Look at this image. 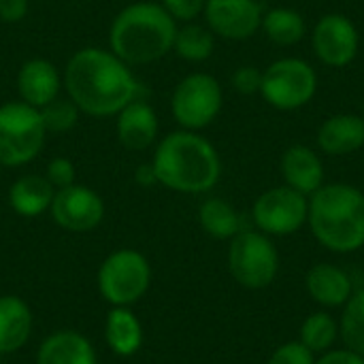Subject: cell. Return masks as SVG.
<instances>
[{
	"label": "cell",
	"instance_id": "6da1fadb",
	"mask_svg": "<svg viewBox=\"0 0 364 364\" xmlns=\"http://www.w3.org/2000/svg\"><path fill=\"white\" fill-rule=\"evenodd\" d=\"M64 85L79 111L94 117L117 115L139 90L128 64L98 47H85L68 60Z\"/></svg>",
	"mask_w": 364,
	"mask_h": 364
},
{
	"label": "cell",
	"instance_id": "7a4b0ae2",
	"mask_svg": "<svg viewBox=\"0 0 364 364\" xmlns=\"http://www.w3.org/2000/svg\"><path fill=\"white\" fill-rule=\"evenodd\" d=\"M151 166L160 186L181 194H205L222 177V158L213 143L183 128L158 143Z\"/></svg>",
	"mask_w": 364,
	"mask_h": 364
},
{
	"label": "cell",
	"instance_id": "3957f363",
	"mask_svg": "<svg viewBox=\"0 0 364 364\" xmlns=\"http://www.w3.org/2000/svg\"><path fill=\"white\" fill-rule=\"evenodd\" d=\"M307 226L314 239L333 254L364 247V192L343 181L324 183L309 196Z\"/></svg>",
	"mask_w": 364,
	"mask_h": 364
},
{
	"label": "cell",
	"instance_id": "277c9868",
	"mask_svg": "<svg viewBox=\"0 0 364 364\" xmlns=\"http://www.w3.org/2000/svg\"><path fill=\"white\" fill-rule=\"evenodd\" d=\"M177 34V21L162 4L136 2L126 6L113 21L109 43L111 51L130 64H149L164 58Z\"/></svg>",
	"mask_w": 364,
	"mask_h": 364
},
{
	"label": "cell",
	"instance_id": "5b68a950",
	"mask_svg": "<svg viewBox=\"0 0 364 364\" xmlns=\"http://www.w3.org/2000/svg\"><path fill=\"white\" fill-rule=\"evenodd\" d=\"M318 70L311 62L296 55H286L271 62L262 70L260 96L277 111L290 113L307 107L318 94Z\"/></svg>",
	"mask_w": 364,
	"mask_h": 364
},
{
	"label": "cell",
	"instance_id": "8992f818",
	"mask_svg": "<svg viewBox=\"0 0 364 364\" xmlns=\"http://www.w3.org/2000/svg\"><path fill=\"white\" fill-rule=\"evenodd\" d=\"M228 271L247 290L269 288L279 273V252L273 237L256 228H243L235 235L228 247Z\"/></svg>",
	"mask_w": 364,
	"mask_h": 364
},
{
	"label": "cell",
	"instance_id": "52a82bcc",
	"mask_svg": "<svg viewBox=\"0 0 364 364\" xmlns=\"http://www.w3.org/2000/svg\"><path fill=\"white\" fill-rule=\"evenodd\" d=\"M96 284L111 307H132L149 290L151 267L141 252L117 250L102 260Z\"/></svg>",
	"mask_w": 364,
	"mask_h": 364
},
{
	"label": "cell",
	"instance_id": "ba28073f",
	"mask_svg": "<svg viewBox=\"0 0 364 364\" xmlns=\"http://www.w3.org/2000/svg\"><path fill=\"white\" fill-rule=\"evenodd\" d=\"M41 111L26 102L0 107V164L23 166L38 156L45 143Z\"/></svg>",
	"mask_w": 364,
	"mask_h": 364
},
{
	"label": "cell",
	"instance_id": "9c48e42d",
	"mask_svg": "<svg viewBox=\"0 0 364 364\" xmlns=\"http://www.w3.org/2000/svg\"><path fill=\"white\" fill-rule=\"evenodd\" d=\"M224 105V92L220 81L209 73H192L183 77L171 98V111L175 122L183 130H203L211 126Z\"/></svg>",
	"mask_w": 364,
	"mask_h": 364
},
{
	"label": "cell",
	"instance_id": "30bf717a",
	"mask_svg": "<svg viewBox=\"0 0 364 364\" xmlns=\"http://www.w3.org/2000/svg\"><path fill=\"white\" fill-rule=\"evenodd\" d=\"M309 196L288 188L275 186L264 190L252 205V222L256 230L269 237H290L307 226Z\"/></svg>",
	"mask_w": 364,
	"mask_h": 364
},
{
	"label": "cell",
	"instance_id": "8fae6325",
	"mask_svg": "<svg viewBox=\"0 0 364 364\" xmlns=\"http://www.w3.org/2000/svg\"><path fill=\"white\" fill-rule=\"evenodd\" d=\"M314 55L328 68L350 66L360 51L358 26L343 13H324L309 32Z\"/></svg>",
	"mask_w": 364,
	"mask_h": 364
},
{
	"label": "cell",
	"instance_id": "7c38bea8",
	"mask_svg": "<svg viewBox=\"0 0 364 364\" xmlns=\"http://www.w3.org/2000/svg\"><path fill=\"white\" fill-rule=\"evenodd\" d=\"M205 26L220 38L247 41L260 32L264 6L260 0H207Z\"/></svg>",
	"mask_w": 364,
	"mask_h": 364
},
{
	"label": "cell",
	"instance_id": "4fadbf2b",
	"mask_svg": "<svg viewBox=\"0 0 364 364\" xmlns=\"http://www.w3.org/2000/svg\"><path fill=\"white\" fill-rule=\"evenodd\" d=\"M49 211L60 228L68 232H90L102 222L105 203L92 188L73 183L55 190Z\"/></svg>",
	"mask_w": 364,
	"mask_h": 364
},
{
	"label": "cell",
	"instance_id": "5bb4252c",
	"mask_svg": "<svg viewBox=\"0 0 364 364\" xmlns=\"http://www.w3.org/2000/svg\"><path fill=\"white\" fill-rule=\"evenodd\" d=\"M279 171L284 177V186L311 196L314 192H318L326 181V168L322 162V156L303 143L290 145L279 160Z\"/></svg>",
	"mask_w": 364,
	"mask_h": 364
},
{
	"label": "cell",
	"instance_id": "9a60e30c",
	"mask_svg": "<svg viewBox=\"0 0 364 364\" xmlns=\"http://www.w3.org/2000/svg\"><path fill=\"white\" fill-rule=\"evenodd\" d=\"M316 145L322 154L343 158L364 147V119L358 113H335L326 117L316 134Z\"/></svg>",
	"mask_w": 364,
	"mask_h": 364
},
{
	"label": "cell",
	"instance_id": "2e32d148",
	"mask_svg": "<svg viewBox=\"0 0 364 364\" xmlns=\"http://www.w3.org/2000/svg\"><path fill=\"white\" fill-rule=\"evenodd\" d=\"M307 294L314 303L322 305L324 309H337L343 307L350 296L354 294L352 277L337 264L331 262H318L307 271L305 277Z\"/></svg>",
	"mask_w": 364,
	"mask_h": 364
},
{
	"label": "cell",
	"instance_id": "e0dca14e",
	"mask_svg": "<svg viewBox=\"0 0 364 364\" xmlns=\"http://www.w3.org/2000/svg\"><path fill=\"white\" fill-rule=\"evenodd\" d=\"M17 90L21 102L34 109H43L58 98L60 75L55 66L47 60H28L17 73Z\"/></svg>",
	"mask_w": 364,
	"mask_h": 364
},
{
	"label": "cell",
	"instance_id": "ac0fdd59",
	"mask_svg": "<svg viewBox=\"0 0 364 364\" xmlns=\"http://www.w3.org/2000/svg\"><path fill=\"white\" fill-rule=\"evenodd\" d=\"M117 136L124 147L141 151L154 145L158 136V115L143 102L132 100L117 113Z\"/></svg>",
	"mask_w": 364,
	"mask_h": 364
},
{
	"label": "cell",
	"instance_id": "d6986e66",
	"mask_svg": "<svg viewBox=\"0 0 364 364\" xmlns=\"http://www.w3.org/2000/svg\"><path fill=\"white\" fill-rule=\"evenodd\" d=\"M34 326V316L28 303L19 296L4 294L0 296V356L19 352Z\"/></svg>",
	"mask_w": 364,
	"mask_h": 364
},
{
	"label": "cell",
	"instance_id": "ffe728a7",
	"mask_svg": "<svg viewBox=\"0 0 364 364\" xmlns=\"http://www.w3.org/2000/svg\"><path fill=\"white\" fill-rule=\"evenodd\" d=\"M96 350L87 337L77 331H58L49 335L36 352V364H96Z\"/></svg>",
	"mask_w": 364,
	"mask_h": 364
},
{
	"label": "cell",
	"instance_id": "44dd1931",
	"mask_svg": "<svg viewBox=\"0 0 364 364\" xmlns=\"http://www.w3.org/2000/svg\"><path fill=\"white\" fill-rule=\"evenodd\" d=\"M105 341L119 358H130L141 350L143 326L130 307H111L105 318Z\"/></svg>",
	"mask_w": 364,
	"mask_h": 364
},
{
	"label": "cell",
	"instance_id": "7402d4cb",
	"mask_svg": "<svg viewBox=\"0 0 364 364\" xmlns=\"http://www.w3.org/2000/svg\"><path fill=\"white\" fill-rule=\"evenodd\" d=\"M55 188L41 175H23L9 190V205L21 218H38L49 211Z\"/></svg>",
	"mask_w": 364,
	"mask_h": 364
},
{
	"label": "cell",
	"instance_id": "603a6c76",
	"mask_svg": "<svg viewBox=\"0 0 364 364\" xmlns=\"http://www.w3.org/2000/svg\"><path fill=\"white\" fill-rule=\"evenodd\" d=\"M260 32L277 47H294L309 34V28L301 11L292 6H273L264 11Z\"/></svg>",
	"mask_w": 364,
	"mask_h": 364
},
{
	"label": "cell",
	"instance_id": "cb8c5ba5",
	"mask_svg": "<svg viewBox=\"0 0 364 364\" xmlns=\"http://www.w3.org/2000/svg\"><path fill=\"white\" fill-rule=\"evenodd\" d=\"M198 222L200 228L218 241H230L235 235L243 230L239 211L228 200L218 196L207 198L198 207Z\"/></svg>",
	"mask_w": 364,
	"mask_h": 364
},
{
	"label": "cell",
	"instance_id": "d4e9b609",
	"mask_svg": "<svg viewBox=\"0 0 364 364\" xmlns=\"http://www.w3.org/2000/svg\"><path fill=\"white\" fill-rule=\"evenodd\" d=\"M339 339V322L328 311H316L301 324L299 341L316 356L335 348Z\"/></svg>",
	"mask_w": 364,
	"mask_h": 364
},
{
	"label": "cell",
	"instance_id": "484cf974",
	"mask_svg": "<svg viewBox=\"0 0 364 364\" xmlns=\"http://www.w3.org/2000/svg\"><path fill=\"white\" fill-rule=\"evenodd\" d=\"M173 49L181 60L205 62L211 58V53L215 49V34L203 23L188 21L186 26L177 28Z\"/></svg>",
	"mask_w": 364,
	"mask_h": 364
},
{
	"label": "cell",
	"instance_id": "4316f807",
	"mask_svg": "<svg viewBox=\"0 0 364 364\" xmlns=\"http://www.w3.org/2000/svg\"><path fill=\"white\" fill-rule=\"evenodd\" d=\"M339 339L343 346L364 356V290H358L343 305L339 320Z\"/></svg>",
	"mask_w": 364,
	"mask_h": 364
},
{
	"label": "cell",
	"instance_id": "83f0119b",
	"mask_svg": "<svg viewBox=\"0 0 364 364\" xmlns=\"http://www.w3.org/2000/svg\"><path fill=\"white\" fill-rule=\"evenodd\" d=\"M38 111H41V119L47 132H66L75 128L79 113H81L73 100H60V98L51 100Z\"/></svg>",
	"mask_w": 364,
	"mask_h": 364
},
{
	"label": "cell",
	"instance_id": "f1b7e54d",
	"mask_svg": "<svg viewBox=\"0 0 364 364\" xmlns=\"http://www.w3.org/2000/svg\"><path fill=\"white\" fill-rule=\"evenodd\" d=\"M316 354L309 352L301 341H288L279 346L267 364H316Z\"/></svg>",
	"mask_w": 364,
	"mask_h": 364
},
{
	"label": "cell",
	"instance_id": "f546056e",
	"mask_svg": "<svg viewBox=\"0 0 364 364\" xmlns=\"http://www.w3.org/2000/svg\"><path fill=\"white\" fill-rule=\"evenodd\" d=\"M232 87L243 94V96H252V94H260V85H262V70L258 66L245 64L239 66L232 73Z\"/></svg>",
	"mask_w": 364,
	"mask_h": 364
},
{
	"label": "cell",
	"instance_id": "4dcf8cb0",
	"mask_svg": "<svg viewBox=\"0 0 364 364\" xmlns=\"http://www.w3.org/2000/svg\"><path fill=\"white\" fill-rule=\"evenodd\" d=\"M166 13L175 19V21H194L198 15H203L207 0H162L160 2Z\"/></svg>",
	"mask_w": 364,
	"mask_h": 364
},
{
	"label": "cell",
	"instance_id": "1f68e13d",
	"mask_svg": "<svg viewBox=\"0 0 364 364\" xmlns=\"http://www.w3.org/2000/svg\"><path fill=\"white\" fill-rule=\"evenodd\" d=\"M45 179L55 188V190H62V188H68L75 183V166L68 158H53L49 164H47V171H45Z\"/></svg>",
	"mask_w": 364,
	"mask_h": 364
},
{
	"label": "cell",
	"instance_id": "d6a6232c",
	"mask_svg": "<svg viewBox=\"0 0 364 364\" xmlns=\"http://www.w3.org/2000/svg\"><path fill=\"white\" fill-rule=\"evenodd\" d=\"M316 364H364V356L348 350V348H341V350H328L324 354H320L316 358Z\"/></svg>",
	"mask_w": 364,
	"mask_h": 364
},
{
	"label": "cell",
	"instance_id": "836d02e7",
	"mask_svg": "<svg viewBox=\"0 0 364 364\" xmlns=\"http://www.w3.org/2000/svg\"><path fill=\"white\" fill-rule=\"evenodd\" d=\"M28 13V0H0V19L15 23Z\"/></svg>",
	"mask_w": 364,
	"mask_h": 364
},
{
	"label": "cell",
	"instance_id": "e575fe53",
	"mask_svg": "<svg viewBox=\"0 0 364 364\" xmlns=\"http://www.w3.org/2000/svg\"><path fill=\"white\" fill-rule=\"evenodd\" d=\"M136 181L141 183V186H154V183H158V179H156V173H154V166L151 164H145V166H141L139 171H136Z\"/></svg>",
	"mask_w": 364,
	"mask_h": 364
},
{
	"label": "cell",
	"instance_id": "d590c367",
	"mask_svg": "<svg viewBox=\"0 0 364 364\" xmlns=\"http://www.w3.org/2000/svg\"><path fill=\"white\" fill-rule=\"evenodd\" d=\"M360 115H363V119H364V107H363V113H360Z\"/></svg>",
	"mask_w": 364,
	"mask_h": 364
}]
</instances>
